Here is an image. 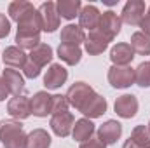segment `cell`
Wrapping results in <instances>:
<instances>
[{
	"label": "cell",
	"instance_id": "8992f818",
	"mask_svg": "<svg viewBox=\"0 0 150 148\" xmlns=\"http://www.w3.org/2000/svg\"><path fill=\"white\" fill-rule=\"evenodd\" d=\"M108 82L115 89H126L134 84V70L131 66H115L108 70Z\"/></svg>",
	"mask_w": 150,
	"mask_h": 148
},
{
	"label": "cell",
	"instance_id": "30bf717a",
	"mask_svg": "<svg viewBox=\"0 0 150 148\" xmlns=\"http://www.w3.org/2000/svg\"><path fill=\"white\" fill-rule=\"evenodd\" d=\"M113 110L122 118L134 117L136 111H138V99H136V96H133V94H122V96H119L115 99Z\"/></svg>",
	"mask_w": 150,
	"mask_h": 148
},
{
	"label": "cell",
	"instance_id": "5bb4252c",
	"mask_svg": "<svg viewBox=\"0 0 150 148\" xmlns=\"http://www.w3.org/2000/svg\"><path fill=\"white\" fill-rule=\"evenodd\" d=\"M122 134V125L117 120H107L105 124L100 125L98 129V138L105 143V145H113L117 143V140Z\"/></svg>",
	"mask_w": 150,
	"mask_h": 148
},
{
	"label": "cell",
	"instance_id": "1f68e13d",
	"mask_svg": "<svg viewBox=\"0 0 150 148\" xmlns=\"http://www.w3.org/2000/svg\"><path fill=\"white\" fill-rule=\"evenodd\" d=\"M11 33V21L5 18V14H0V38H5Z\"/></svg>",
	"mask_w": 150,
	"mask_h": 148
},
{
	"label": "cell",
	"instance_id": "d6986e66",
	"mask_svg": "<svg viewBox=\"0 0 150 148\" xmlns=\"http://www.w3.org/2000/svg\"><path fill=\"white\" fill-rule=\"evenodd\" d=\"M2 78L5 80L9 92H12L14 96H21V92L25 89V78L19 75V72H16L12 68H5L2 73Z\"/></svg>",
	"mask_w": 150,
	"mask_h": 148
},
{
	"label": "cell",
	"instance_id": "2e32d148",
	"mask_svg": "<svg viewBox=\"0 0 150 148\" xmlns=\"http://www.w3.org/2000/svg\"><path fill=\"white\" fill-rule=\"evenodd\" d=\"M86 51L89 52V54H93V56H96V54H101L107 47H108V40L103 37L98 30H93V32H89V35L86 37Z\"/></svg>",
	"mask_w": 150,
	"mask_h": 148
},
{
	"label": "cell",
	"instance_id": "9c48e42d",
	"mask_svg": "<svg viewBox=\"0 0 150 148\" xmlns=\"http://www.w3.org/2000/svg\"><path fill=\"white\" fill-rule=\"evenodd\" d=\"M51 106H52V96L45 91H38L30 99V110L35 117H47L51 115Z\"/></svg>",
	"mask_w": 150,
	"mask_h": 148
},
{
	"label": "cell",
	"instance_id": "4fadbf2b",
	"mask_svg": "<svg viewBox=\"0 0 150 148\" xmlns=\"http://www.w3.org/2000/svg\"><path fill=\"white\" fill-rule=\"evenodd\" d=\"M7 111H9V115L11 117H14V118H19V120H23V118H28L30 115H32V110H30V99L26 98V96H14L9 103H7Z\"/></svg>",
	"mask_w": 150,
	"mask_h": 148
},
{
	"label": "cell",
	"instance_id": "9a60e30c",
	"mask_svg": "<svg viewBox=\"0 0 150 148\" xmlns=\"http://www.w3.org/2000/svg\"><path fill=\"white\" fill-rule=\"evenodd\" d=\"M134 58V51L129 44H117L110 51V59L115 66H127Z\"/></svg>",
	"mask_w": 150,
	"mask_h": 148
},
{
	"label": "cell",
	"instance_id": "4316f807",
	"mask_svg": "<svg viewBox=\"0 0 150 148\" xmlns=\"http://www.w3.org/2000/svg\"><path fill=\"white\" fill-rule=\"evenodd\" d=\"M107 111V99L103 98V96H100V94H96V98L87 105V108L82 111L84 115H86V118H98V117H101L103 113Z\"/></svg>",
	"mask_w": 150,
	"mask_h": 148
},
{
	"label": "cell",
	"instance_id": "7a4b0ae2",
	"mask_svg": "<svg viewBox=\"0 0 150 148\" xmlns=\"http://www.w3.org/2000/svg\"><path fill=\"white\" fill-rule=\"evenodd\" d=\"M0 141L5 148H26L28 136L25 134L19 120H2L0 122Z\"/></svg>",
	"mask_w": 150,
	"mask_h": 148
},
{
	"label": "cell",
	"instance_id": "8d00e7d4",
	"mask_svg": "<svg viewBox=\"0 0 150 148\" xmlns=\"http://www.w3.org/2000/svg\"><path fill=\"white\" fill-rule=\"evenodd\" d=\"M147 127H149V131H150V122H149V125H147Z\"/></svg>",
	"mask_w": 150,
	"mask_h": 148
},
{
	"label": "cell",
	"instance_id": "7402d4cb",
	"mask_svg": "<svg viewBox=\"0 0 150 148\" xmlns=\"http://www.w3.org/2000/svg\"><path fill=\"white\" fill-rule=\"evenodd\" d=\"M51 59H52V49L47 44H40L30 52V61L40 70L44 66H47V63H51Z\"/></svg>",
	"mask_w": 150,
	"mask_h": 148
},
{
	"label": "cell",
	"instance_id": "f546056e",
	"mask_svg": "<svg viewBox=\"0 0 150 148\" xmlns=\"http://www.w3.org/2000/svg\"><path fill=\"white\" fill-rule=\"evenodd\" d=\"M68 101H67V96H61V94H54L52 96V106H51V115H56V113H63V111H68Z\"/></svg>",
	"mask_w": 150,
	"mask_h": 148
},
{
	"label": "cell",
	"instance_id": "7c38bea8",
	"mask_svg": "<svg viewBox=\"0 0 150 148\" xmlns=\"http://www.w3.org/2000/svg\"><path fill=\"white\" fill-rule=\"evenodd\" d=\"M67 78H68V72H67L61 65L52 63V65L47 68L45 75H44V85H45L47 89H58V87H61V85L67 82Z\"/></svg>",
	"mask_w": 150,
	"mask_h": 148
},
{
	"label": "cell",
	"instance_id": "e0dca14e",
	"mask_svg": "<svg viewBox=\"0 0 150 148\" xmlns=\"http://www.w3.org/2000/svg\"><path fill=\"white\" fill-rule=\"evenodd\" d=\"M2 61H4V65H7L11 68H25L28 59H26V54H25L23 49H19V47H7L4 51Z\"/></svg>",
	"mask_w": 150,
	"mask_h": 148
},
{
	"label": "cell",
	"instance_id": "ba28073f",
	"mask_svg": "<svg viewBox=\"0 0 150 148\" xmlns=\"http://www.w3.org/2000/svg\"><path fill=\"white\" fill-rule=\"evenodd\" d=\"M75 118L70 111H63V113H56L51 117V129L54 131L56 136L59 138H67L72 129H74Z\"/></svg>",
	"mask_w": 150,
	"mask_h": 148
},
{
	"label": "cell",
	"instance_id": "d590c367",
	"mask_svg": "<svg viewBox=\"0 0 150 148\" xmlns=\"http://www.w3.org/2000/svg\"><path fill=\"white\" fill-rule=\"evenodd\" d=\"M122 148H140V147H138V145H134L131 140H127V141L124 143V147H122Z\"/></svg>",
	"mask_w": 150,
	"mask_h": 148
},
{
	"label": "cell",
	"instance_id": "83f0119b",
	"mask_svg": "<svg viewBox=\"0 0 150 148\" xmlns=\"http://www.w3.org/2000/svg\"><path fill=\"white\" fill-rule=\"evenodd\" d=\"M129 140L140 148H150V131L147 125H136L131 131Z\"/></svg>",
	"mask_w": 150,
	"mask_h": 148
},
{
	"label": "cell",
	"instance_id": "44dd1931",
	"mask_svg": "<svg viewBox=\"0 0 150 148\" xmlns=\"http://www.w3.org/2000/svg\"><path fill=\"white\" fill-rule=\"evenodd\" d=\"M56 9H58L59 18L75 19V18L80 14L82 4H80V0H58V2H56Z\"/></svg>",
	"mask_w": 150,
	"mask_h": 148
},
{
	"label": "cell",
	"instance_id": "f1b7e54d",
	"mask_svg": "<svg viewBox=\"0 0 150 148\" xmlns=\"http://www.w3.org/2000/svg\"><path fill=\"white\" fill-rule=\"evenodd\" d=\"M134 82L140 87H150V61H143L134 70Z\"/></svg>",
	"mask_w": 150,
	"mask_h": 148
},
{
	"label": "cell",
	"instance_id": "3957f363",
	"mask_svg": "<svg viewBox=\"0 0 150 148\" xmlns=\"http://www.w3.org/2000/svg\"><path fill=\"white\" fill-rule=\"evenodd\" d=\"M96 98V92L93 91V87L86 82H75L74 85L68 89L67 92V101L70 106H74L77 110L82 111L87 108V105Z\"/></svg>",
	"mask_w": 150,
	"mask_h": 148
},
{
	"label": "cell",
	"instance_id": "277c9868",
	"mask_svg": "<svg viewBox=\"0 0 150 148\" xmlns=\"http://www.w3.org/2000/svg\"><path fill=\"white\" fill-rule=\"evenodd\" d=\"M38 18H40V26L44 32L47 33H52L56 32V28H59V14H58V9H56V4L54 2H44L40 7L37 9Z\"/></svg>",
	"mask_w": 150,
	"mask_h": 148
},
{
	"label": "cell",
	"instance_id": "4dcf8cb0",
	"mask_svg": "<svg viewBox=\"0 0 150 148\" xmlns=\"http://www.w3.org/2000/svg\"><path fill=\"white\" fill-rule=\"evenodd\" d=\"M23 72H25V75H26L28 78H37L38 75H40V68L35 66V65L28 59V61H26V65H25V68H23Z\"/></svg>",
	"mask_w": 150,
	"mask_h": 148
},
{
	"label": "cell",
	"instance_id": "603a6c76",
	"mask_svg": "<svg viewBox=\"0 0 150 148\" xmlns=\"http://www.w3.org/2000/svg\"><path fill=\"white\" fill-rule=\"evenodd\" d=\"M58 56H59L61 61H65L67 65L74 66V65H77V63L80 61V58H82V51H80V47H75V45H65V44H59V47H58Z\"/></svg>",
	"mask_w": 150,
	"mask_h": 148
},
{
	"label": "cell",
	"instance_id": "8fae6325",
	"mask_svg": "<svg viewBox=\"0 0 150 148\" xmlns=\"http://www.w3.org/2000/svg\"><path fill=\"white\" fill-rule=\"evenodd\" d=\"M100 19H101V12L98 11L96 5H84L80 9V14H79V26L82 30H96L98 25H100Z\"/></svg>",
	"mask_w": 150,
	"mask_h": 148
},
{
	"label": "cell",
	"instance_id": "6da1fadb",
	"mask_svg": "<svg viewBox=\"0 0 150 148\" xmlns=\"http://www.w3.org/2000/svg\"><path fill=\"white\" fill-rule=\"evenodd\" d=\"M9 16L18 23V32H38L42 30L40 26V18H38L37 9L30 2L16 0L9 5Z\"/></svg>",
	"mask_w": 150,
	"mask_h": 148
},
{
	"label": "cell",
	"instance_id": "5b68a950",
	"mask_svg": "<svg viewBox=\"0 0 150 148\" xmlns=\"http://www.w3.org/2000/svg\"><path fill=\"white\" fill-rule=\"evenodd\" d=\"M120 18L113 12V11H107L101 14V19H100V25H98V32L107 38L108 42H112L113 38L117 37V33L120 32Z\"/></svg>",
	"mask_w": 150,
	"mask_h": 148
},
{
	"label": "cell",
	"instance_id": "484cf974",
	"mask_svg": "<svg viewBox=\"0 0 150 148\" xmlns=\"http://www.w3.org/2000/svg\"><path fill=\"white\" fill-rule=\"evenodd\" d=\"M51 147V136L44 129H33L28 134L26 148H49Z\"/></svg>",
	"mask_w": 150,
	"mask_h": 148
},
{
	"label": "cell",
	"instance_id": "52a82bcc",
	"mask_svg": "<svg viewBox=\"0 0 150 148\" xmlns=\"http://www.w3.org/2000/svg\"><path fill=\"white\" fill-rule=\"evenodd\" d=\"M145 16V2L142 0H129L124 9H122V14H120V21L131 25V26H138L142 23Z\"/></svg>",
	"mask_w": 150,
	"mask_h": 148
},
{
	"label": "cell",
	"instance_id": "cb8c5ba5",
	"mask_svg": "<svg viewBox=\"0 0 150 148\" xmlns=\"http://www.w3.org/2000/svg\"><path fill=\"white\" fill-rule=\"evenodd\" d=\"M131 49L136 52V54H142V56H149L150 54V35L143 33V32H136L131 35Z\"/></svg>",
	"mask_w": 150,
	"mask_h": 148
},
{
	"label": "cell",
	"instance_id": "d6a6232c",
	"mask_svg": "<svg viewBox=\"0 0 150 148\" xmlns=\"http://www.w3.org/2000/svg\"><path fill=\"white\" fill-rule=\"evenodd\" d=\"M80 148H107V145L96 136V138H89L87 141L80 143Z\"/></svg>",
	"mask_w": 150,
	"mask_h": 148
},
{
	"label": "cell",
	"instance_id": "836d02e7",
	"mask_svg": "<svg viewBox=\"0 0 150 148\" xmlns=\"http://www.w3.org/2000/svg\"><path fill=\"white\" fill-rule=\"evenodd\" d=\"M140 26H142V32H143V33L150 35V7H149V12L143 16V19H142Z\"/></svg>",
	"mask_w": 150,
	"mask_h": 148
},
{
	"label": "cell",
	"instance_id": "d4e9b609",
	"mask_svg": "<svg viewBox=\"0 0 150 148\" xmlns=\"http://www.w3.org/2000/svg\"><path fill=\"white\" fill-rule=\"evenodd\" d=\"M16 44L19 49H30L33 51L37 45H40V33L38 32H18L16 33Z\"/></svg>",
	"mask_w": 150,
	"mask_h": 148
},
{
	"label": "cell",
	"instance_id": "ffe728a7",
	"mask_svg": "<svg viewBox=\"0 0 150 148\" xmlns=\"http://www.w3.org/2000/svg\"><path fill=\"white\" fill-rule=\"evenodd\" d=\"M72 134H74L75 141L84 143V141H87L89 138H93V134H94V124H93L89 118H80V120H77L74 124Z\"/></svg>",
	"mask_w": 150,
	"mask_h": 148
},
{
	"label": "cell",
	"instance_id": "e575fe53",
	"mask_svg": "<svg viewBox=\"0 0 150 148\" xmlns=\"http://www.w3.org/2000/svg\"><path fill=\"white\" fill-rule=\"evenodd\" d=\"M11 92H9V89H7V84H5V80L0 77V101H5V98L9 96Z\"/></svg>",
	"mask_w": 150,
	"mask_h": 148
},
{
	"label": "cell",
	"instance_id": "ac0fdd59",
	"mask_svg": "<svg viewBox=\"0 0 150 148\" xmlns=\"http://www.w3.org/2000/svg\"><path fill=\"white\" fill-rule=\"evenodd\" d=\"M82 42H86V32L80 26H77V25H67L61 30V44L79 47V44H82Z\"/></svg>",
	"mask_w": 150,
	"mask_h": 148
}]
</instances>
